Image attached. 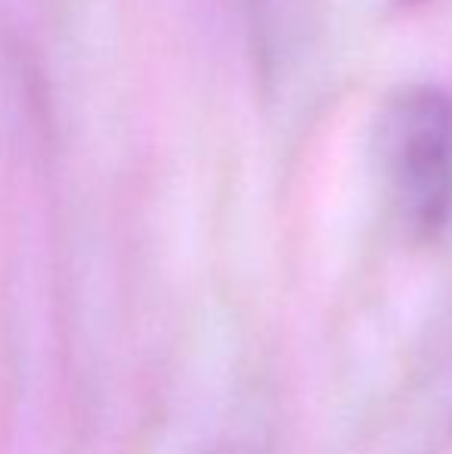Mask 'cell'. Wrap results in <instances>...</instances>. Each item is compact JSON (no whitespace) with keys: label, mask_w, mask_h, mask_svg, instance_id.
<instances>
[{"label":"cell","mask_w":452,"mask_h":454,"mask_svg":"<svg viewBox=\"0 0 452 454\" xmlns=\"http://www.w3.org/2000/svg\"><path fill=\"white\" fill-rule=\"evenodd\" d=\"M375 152L400 226L437 239L452 220V99L431 84L400 87L381 106Z\"/></svg>","instance_id":"6da1fadb"},{"label":"cell","mask_w":452,"mask_h":454,"mask_svg":"<svg viewBox=\"0 0 452 454\" xmlns=\"http://www.w3.org/2000/svg\"><path fill=\"white\" fill-rule=\"evenodd\" d=\"M400 4H406V6H424V4H434V0H400Z\"/></svg>","instance_id":"7a4b0ae2"}]
</instances>
